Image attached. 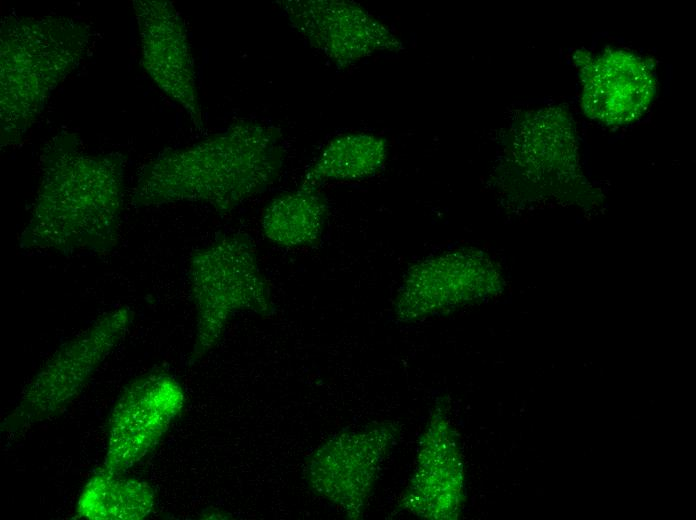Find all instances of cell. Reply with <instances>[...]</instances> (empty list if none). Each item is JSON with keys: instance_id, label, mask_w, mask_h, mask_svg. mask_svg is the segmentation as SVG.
<instances>
[{"instance_id": "obj_1", "label": "cell", "mask_w": 696, "mask_h": 520, "mask_svg": "<svg viewBox=\"0 0 696 520\" xmlns=\"http://www.w3.org/2000/svg\"><path fill=\"white\" fill-rule=\"evenodd\" d=\"M284 158L277 128L239 122L159 157L145 172L137 197L146 204L198 201L229 210L266 190L278 178Z\"/></svg>"}, {"instance_id": "obj_2", "label": "cell", "mask_w": 696, "mask_h": 520, "mask_svg": "<svg viewBox=\"0 0 696 520\" xmlns=\"http://www.w3.org/2000/svg\"><path fill=\"white\" fill-rule=\"evenodd\" d=\"M119 183L117 169L100 161L56 163L21 234L20 249L64 255L110 251L118 236Z\"/></svg>"}, {"instance_id": "obj_3", "label": "cell", "mask_w": 696, "mask_h": 520, "mask_svg": "<svg viewBox=\"0 0 696 520\" xmlns=\"http://www.w3.org/2000/svg\"><path fill=\"white\" fill-rule=\"evenodd\" d=\"M189 282L197 311L193 359L216 344L236 312L271 309L256 253L239 236H224L195 252L189 263Z\"/></svg>"}, {"instance_id": "obj_4", "label": "cell", "mask_w": 696, "mask_h": 520, "mask_svg": "<svg viewBox=\"0 0 696 520\" xmlns=\"http://www.w3.org/2000/svg\"><path fill=\"white\" fill-rule=\"evenodd\" d=\"M133 317L128 307L114 308L62 344L29 381L4 430L16 433L69 404L121 342Z\"/></svg>"}, {"instance_id": "obj_5", "label": "cell", "mask_w": 696, "mask_h": 520, "mask_svg": "<svg viewBox=\"0 0 696 520\" xmlns=\"http://www.w3.org/2000/svg\"><path fill=\"white\" fill-rule=\"evenodd\" d=\"M183 404V390L169 375L151 373L131 383L112 409L99 469L121 475L136 465L157 445Z\"/></svg>"}, {"instance_id": "obj_6", "label": "cell", "mask_w": 696, "mask_h": 520, "mask_svg": "<svg viewBox=\"0 0 696 520\" xmlns=\"http://www.w3.org/2000/svg\"><path fill=\"white\" fill-rule=\"evenodd\" d=\"M278 4L291 27L337 64H349L392 45L388 30L357 4L333 0Z\"/></svg>"}, {"instance_id": "obj_7", "label": "cell", "mask_w": 696, "mask_h": 520, "mask_svg": "<svg viewBox=\"0 0 696 520\" xmlns=\"http://www.w3.org/2000/svg\"><path fill=\"white\" fill-rule=\"evenodd\" d=\"M582 107L586 115L608 125H622L638 118L654 92L652 68L639 56L610 50L583 70Z\"/></svg>"}, {"instance_id": "obj_8", "label": "cell", "mask_w": 696, "mask_h": 520, "mask_svg": "<svg viewBox=\"0 0 696 520\" xmlns=\"http://www.w3.org/2000/svg\"><path fill=\"white\" fill-rule=\"evenodd\" d=\"M484 260L465 251H446L414 266L404 282L401 308L423 312L441 311L459 302L476 287L481 277L489 276ZM410 311V313H411ZM415 315V316H416Z\"/></svg>"}, {"instance_id": "obj_9", "label": "cell", "mask_w": 696, "mask_h": 520, "mask_svg": "<svg viewBox=\"0 0 696 520\" xmlns=\"http://www.w3.org/2000/svg\"><path fill=\"white\" fill-rule=\"evenodd\" d=\"M151 35V61L155 78L199 122L201 116L192 58L182 22L171 5H156Z\"/></svg>"}, {"instance_id": "obj_10", "label": "cell", "mask_w": 696, "mask_h": 520, "mask_svg": "<svg viewBox=\"0 0 696 520\" xmlns=\"http://www.w3.org/2000/svg\"><path fill=\"white\" fill-rule=\"evenodd\" d=\"M155 493L139 479L97 469L83 487L76 515L90 520H140L152 512Z\"/></svg>"}, {"instance_id": "obj_11", "label": "cell", "mask_w": 696, "mask_h": 520, "mask_svg": "<svg viewBox=\"0 0 696 520\" xmlns=\"http://www.w3.org/2000/svg\"><path fill=\"white\" fill-rule=\"evenodd\" d=\"M326 206L316 188L301 186L268 203L261 218L262 232L274 244L301 248L321 235Z\"/></svg>"}, {"instance_id": "obj_12", "label": "cell", "mask_w": 696, "mask_h": 520, "mask_svg": "<svg viewBox=\"0 0 696 520\" xmlns=\"http://www.w3.org/2000/svg\"><path fill=\"white\" fill-rule=\"evenodd\" d=\"M386 149L382 139L372 135H346L331 141L306 171L303 187L333 181L363 179L382 166Z\"/></svg>"}]
</instances>
